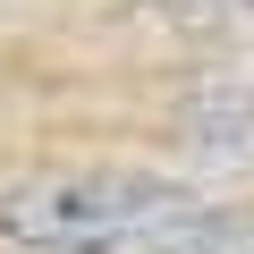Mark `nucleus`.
<instances>
[{"mask_svg":"<svg viewBox=\"0 0 254 254\" xmlns=\"http://www.w3.org/2000/svg\"><path fill=\"white\" fill-rule=\"evenodd\" d=\"M0 237L26 254H212L237 212L153 170H34L0 187Z\"/></svg>","mask_w":254,"mask_h":254,"instance_id":"f257e3e1","label":"nucleus"}]
</instances>
